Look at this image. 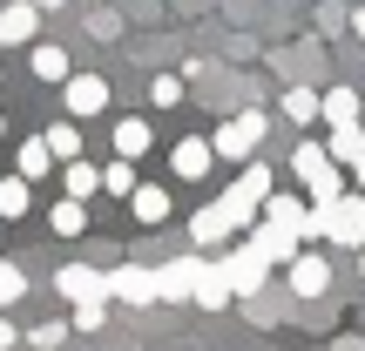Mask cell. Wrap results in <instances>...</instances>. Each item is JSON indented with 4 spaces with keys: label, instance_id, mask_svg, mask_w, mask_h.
<instances>
[{
    "label": "cell",
    "instance_id": "18",
    "mask_svg": "<svg viewBox=\"0 0 365 351\" xmlns=\"http://www.w3.org/2000/svg\"><path fill=\"white\" fill-rule=\"evenodd\" d=\"M325 156L339 162V169H352V162L365 156V129L352 122V129H331V142H325Z\"/></svg>",
    "mask_w": 365,
    "mask_h": 351
},
{
    "label": "cell",
    "instance_id": "10",
    "mask_svg": "<svg viewBox=\"0 0 365 351\" xmlns=\"http://www.w3.org/2000/svg\"><path fill=\"white\" fill-rule=\"evenodd\" d=\"M108 298L149 304V298H156V271H143V263H115V271H108Z\"/></svg>",
    "mask_w": 365,
    "mask_h": 351
},
{
    "label": "cell",
    "instance_id": "7",
    "mask_svg": "<svg viewBox=\"0 0 365 351\" xmlns=\"http://www.w3.org/2000/svg\"><path fill=\"white\" fill-rule=\"evenodd\" d=\"M217 271H223V284H230V298H250V290H257V284H264V271H271V263H264V257H257V250H250V243H244V250H230V257H223V263H217Z\"/></svg>",
    "mask_w": 365,
    "mask_h": 351
},
{
    "label": "cell",
    "instance_id": "22",
    "mask_svg": "<svg viewBox=\"0 0 365 351\" xmlns=\"http://www.w3.org/2000/svg\"><path fill=\"white\" fill-rule=\"evenodd\" d=\"M27 68H34V81H68V54L61 48H27Z\"/></svg>",
    "mask_w": 365,
    "mask_h": 351
},
{
    "label": "cell",
    "instance_id": "30",
    "mask_svg": "<svg viewBox=\"0 0 365 351\" xmlns=\"http://www.w3.org/2000/svg\"><path fill=\"white\" fill-rule=\"evenodd\" d=\"M149 102H156V108H176L182 102V81L176 75H156V81H149Z\"/></svg>",
    "mask_w": 365,
    "mask_h": 351
},
{
    "label": "cell",
    "instance_id": "35",
    "mask_svg": "<svg viewBox=\"0 0 365 351\" xmlns=\"http://www.w3.org/2000/svg\"><path fill=\"white\" fill-rule=\"evenodd\" d=\"M352 27H359V41H365V7H359V14H352Z\"/></svg>",
    "mask_w": 365,
    "mask_h": 351
},
{
    "label": "cell",
    "instance_id": "27",
    "mask_svg": "<svg viewBox=\"0 0 365 351\" xmlns=\"http://www.w3.org/2000/svg\"><path fill=\"white\" fill-rule=\"evenodd\" d=\"M102 189H108V196H135V162H122V156H115V162L102 169Z\"/></svg>",
    "mask_w": 365,
    "mask_h": 351
},
{
    "label": "cell",
    "instance_id": "36",
    "mask_svg": "<svg viewBox=\"0 0 365 351\" xmlns=\"http://www.w3.org/2000/svg\"><path fill=\"white\" fill-rule=\"evenodd\" d=\"M34 7H54V0H34Z\"/></svg>",
    "mask_w": 365,
    "mask_h": 351
},
{
    "label": "cell",
    "instance_id": "37",
    "mask_svg": "<svg viewBox=\"0 0 365 351\" xmlns=\"http://www.w3.org/2000/svg\"><path fill=\"white\" fill-rule=\"evenodd\" d=\"M359 271H365V250H359Z\"/></svg>",
    "mask_w": 365,
    "mask_h": 351
},
{
    "label": "cell",
    "instance_id": "21",
    "mask_svg": "<svg viewBox=\"0 0 365 351\" xmlns=\"http://www.w3.org/2000/svg\"><path fill=\"white\" fill-rule=\"evenodd\" d=\"M27 209H34V182L7 176V182H0V216H27Z\"/></svg>",
    "mask_w": 365,
    "mask_h": 351
},
{
    "label": "cell",
    "instance_id": "32",
    "mask_svg": "<svg viewBox=\"0 0 365 351\" xmlns=\"http://www.w3.org/2000/svg\"><path fill=\"white\" fill-rule=\"evenodd\" d=\"M61 338H68V325H34V345H41V351H54Z\"/></svg>",
    "mask_w": 365,
    "mask_h": 351
},
{
    "label": "cell",
    "instance_id": "17",
    "mask_svg": "<svg viewBox=\"0 0 365 351\" xmlns=\"http://www.w3.org/2000/svg\"><path fill=\"white\" fill-rule=\"evenodd\" d=\"M129 209H135V223H163V216H170V189H156V182H135Z\"/></svg>",
    "mask_w": 365,
    "mask_h": 351
},
{
    "label": "cell",
    "instance_id": "33",
    "mask_svg": "<svg viewBox=\"0 0 365 351\" xmlns=\"http://www.w3.org/2000/svg\"><path fill=\"white\" fill-rule=\"evenodd\" d=\"M14 338H21V331H14L7 318H0V351H14Z\"/></svg>",
    "mask_w": 365,
    "mask_h": 351
},
{
    "label": "cell",
    "instance_id": "26",
    "mask_svg": "<svg viewBox=\"0 0 365 351\" xmlns=\"http://www.w3.org/2000/svg\"><path fill=\"white\" fill-rule=\"evenodd\" d=\"M196 304H210V311H217V304H230V284H223V271H217V263H203V284H196Z\"/></svg>",
    "mask_w": 365,
    "mask_h": 351
},
{
    "label": "cell",
    "instance_id": "25",
    "mask_svg": "<svg viewBox=\"0 0 365 351\" xmlns=\"http://www.w3.org/2000/svg\"><path fill=\"white\" fill-rule=\"evenodd\" d=\"M61 176H68V196H75V203H88V196L102 189V169H88V162H68Z\"/></svg>",
    "mask_w": 365,
    "mask_h": 351
},
{
    "label": "cell",
    "instance_id": "29",
    "mask_svg": "<svg viewBox=\"0 0 365 351\" xmlns=\"http://www.w3.org/2000/svg\"><path fill=\"white\" fill-rule=\"evenodd\" d=\"M284 115H291V122H318V95H312V88H291V95H284Z\"/></svg>",
    "mask_w": 365,
    "mask_h": 351
},
{
    "label": "cell",
    "instance_id": "6",
    "mask_svg": "<svg viewBox=\"0 0 365 351\" xmlns=\"http://www.w3.org/2000/svg\"><path fill=\"white\" fill-rule=\"evenodd\" d=\"M54 284H61V298H68V304H108V271L61 263V271H54Z\"/></svg>",
    "mask_w": 365,
    "mask_h": 351
},
{
    "label": "cell",
    "instance_id": "20",
    "mask_svg": "<svg viewBox=\"0 0 365 351\" xmlns=\"http://www.w3.org/2000/svg\"><path fill=\"white\" fill-rule=\"evenodd\" d=\"M41 142H48V156H54V162H81V129H75V122H54Z\"/></svg>",
    "mask_w": 365,
    "mask_h": 351
},
{
    "label": "cell",
    "instance_id": "4",
    "mask_svg": "<svg viewBox=\"0 0 365 351\" xmlns=\"http://www.w3.org/2000/svg\"><path fill=\"white\" fill-rule=\"evenodd\" d=\"M264 129H271V122H264L257 108H250V115H230V122L217 129V142H210V149H217V156H230V162H250V156H257V142H264Z\"/></svg>",
    "mask_w": 365,
    "mask_h": 351
},
{
    "label": "cell",
    "instance_id": "5",
    "mask_svg": "<svg viewBox=\"0 0 365 351\" xmlns=\"http://www.w3.org/2000/svg\"><path fill=\"white\" fill-rule=\"evenodd\" d=\"M61 108H68V122L102 115V108H108V81H102V75H68V81H61Z\"/></svg>",
    "mask_w": 365,
    "mask_h": 351
},
{
    "label": "cell",
    "instance_id": "2",
    "mask_svg": "<svg viewBox=\"0 0 365 351\" xmlns=\"http://www.w3.org/2000/svg\"><path fill=\"white\" fill-rule=\"evenodd\" d=\"M291 169H298L304 189H312V209H318V203H339V196H345V176H339V162L325 156V142H298Z\"/></svg>",
    "mask_w": 365,
    "mask_h": 351
},
{
    "label": "cell",
    "instance_id": "3",
    "mask_svg": "<svg viewBox=\"0 0 365 351\" xmlns=\"http://www.w3.org/2000/svg\"><path fill=\"white\" fill-rule=\"evenodd\" d=\"M264 196H271V169H264V162H244V176L217 196V209L230 216V230H237V223H250V216L264 209Z\"/></svg>",
    "mask_w": 365,
    "mask_h": 351
},
{
    "label": "cell",
    "instance_id": "19",
    "mask_svg": "<svg viewBox=\"0 0 365 351\" xmlns=\"http://www.w3.org/2000/svg\"><path fill=\"white\" fill-rule=\"evenodd\" d=\"M223 236H230V216H223L217 203H210V209H196V216H190V243H223Z\"/></svg>",
    "mask_w": 365,
    "mask_h": 351
},
{
    "label": "cell",
    "instance_id": "11",
    "mask_svg": "<svg viewBox=\"0 0 365 351\" xmlns=\"http://www.w3.org/2000/svg\"><path fill=\"white\" fill-rule=\"evenodd\" d=\"M196 284H203V263L196 257H176L156 271V298H196Z\"/></svg>",
    "mask_w": 365,
    "mask_h": 351
},
{
    "label": "cell",
    "instance_id": "1",
    "mask_svg": "<svg viewBox=\"0 0 365 351\" xmlns=\"http://www.w3.org/2000/svg\"><path fill=\"white\" fill-rule=\"evenodd\" d=\"M312 230L331 236V243H345V250H365V203H359L352 189H345L339 203H318L312 209Z\"/></svg>",
    "mask_w": 365,
    "mask_h": 351
},
{
    "label": "cell",
    "instance_id": "23",
    "mask_svg": "<svg viewBox=\"0 0 365 351\" xmlns=\"http://www.w3.org/2000/svg\"><path fill=\"white\" fill-rule=\"evenodd\" d=\"M14 162H21V176H27V182H41V176L54 169V156H48V142H41V135H27V142H21V156H14Z\"/></svg>",
    "mask_w": 365,
    "mask_h": 351
},
{
    "label": "cell",
    "instance_id": "8",
    "mask_svg": "<svg viewBox=\"0 0 365 351\" xmlns=\"http://www.w3.org/2000/svg\"><path fill=\"white\" fill-rule=\"evenodd\" d=\"M284 277H291L298 298H325V290H331V263L318 257V250H298V257L284 263Z\"/></svg>",
    "mask_w": 365,
    "mask_h": 351
},
{
    "label": "cell",
    "instance_id": "14",
    "mask_svg": "<svg viewBox=\"0 0 365 351\" xmlns=\"http://www.w3.org/2000/svg\"><path fill=\"white\" fill-rule=\"evenodd\" d=\"M250 250H257L264 263H291V257H298V236L277 230V223H257V230H250Z\"/></svg>",
    "mask_w": 365,
    "mask_h": 351
},
{
    "label": "cell",
    "instance_id": "15",
    "mask_svg": "<svg viewBox=\"0 0 365 351\" xmlns=\"http://www.w3.org/2000/svg\"><path fill=\"white\" fill-rule=\"evenodd\" d=\"M149 142H156V135H149L143 115H122V122H115V156H122V162H143Z\"/></svg>",
    "mask_w": 365,
    "mask_h": 351
},
{
    "label": "cell",
    "instance_id": "12",
    "mask_svg": "<svg viewBox=\"0 0 365 351\" xmlns=\"http://www.w3.org/2000/svg\"><path fill=\"white\" fill-rule=\"evenodd\" d=\"M210 162H217V149H210L203 135H190V142H176V156H170V169H176L182 182H203V176H210Z\"/></svg>",
    "mask_w": 365,
    "mask_h": 351
},
{
    "label": "cell",
    "instance_id": "31",
    "mask_svg": "<svg viewBox=\"0 0 365 351\" xmlns=\"http://www.w3.org/2000/svg\"><path fill=\"white\" fill-rule=\"evenodd\" d=\"M102 318H108V304H75V331H102Z\"/></svg>",
    "mask_w": 365,
    "mask_h": 351
},
{
    "label": "cell",
    "instance_id": "34",
    "mask_svg": "<svg viewBox=\"0 0 365 351\" xmlns=\"http://www.w3.org/2000/svg\"><path fill=\"white\" fill-rule=\"evenodd\" d=\"M331 351H365V338H339V345H331Z\"/></svg>",
    "mask_w": 365,
    "mask_h": 351
},
{
    "label": "cell",
    "instance_id": "28",
    "mask_svg": "<svg viewBox=\"0 0 365 351\" xmlns=\"http://www.w3.org/2000/svg\"><path fill=\"white\" fill-rule=\"evenodd\" d=\"M27 298V271L21 263H0V304H21Z\"/></svg>",
    "mask_w": 365,
    "mask_h": 351
},
{
    "label": "cell",
    "instance_id": "24",
    "mask_svg": "<svg viewBox=\"0 0 365 351\" xmlns=\"http://www.w3.org/2000/svg\"><path fill=\"white\" fill-rule=\"evenodd\" d=\"M48 223H54V236H81V230H88V209H81L75 196H61V203H54V216H48Z\"/></svg>",
    "mask_w": 365,
    "mask_h": 351
},
{
    "label": "cell",
    "instance_id": "16",
    "mask_svg": "<svg viewBox=\"0 0 365 351\" xmlns=\"http://www.w3.org/2000/svg\"><path fill=\"white\" fill-rule=\"evenodd\" d=\"M318 115H325L331 129H352V122H359V95H352V88H331V95H318Z\"/></svg>",
    "mask_w": 365,
    "mask_h": 351
},
{
    "label": "cell",
    "instance_id": "9",
    "mask_svg": "<svg viewBox=\"0 0 365 351\" xmlns=\"http://www.w3.org/2000/svg\"><path fill=\"white\" fill-rule=\"evenodd\" d=\"M264 223H277V230H291L298 243H304V236H318V230H312V209H304L298 196H264Z\"/></svg>",
    "mask_w": 365,
    "mask_h": 351
},
{
    "label": "cell",
    "instance_id": "13",
    "mask_svg": "<svg viewBox=\"0 0 365 351\" xmlns=\"http://www.w3.org/2000/svg\"><path fill=\"white\" fill-rule=\"evenodd\" d=\"M41 27V7L34 0H14V7H0V48H14V41H34Z\"/></svg>",
    "mask_w": 365,
    "mask_h": 351
}]
</instances>
